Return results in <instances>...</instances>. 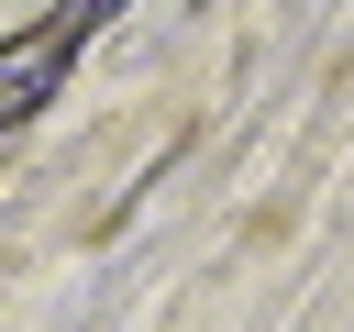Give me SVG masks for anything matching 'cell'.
Instances as JSON below:
<instances>
[{
	"label": "cell",
	"mask_w": 354,
	"mask_h": 332,
	"mask_svg": "<svg viewBox=\"0 0 354 332\" xmlns=\"http://www.w3.org/2000/svg\"><path fill=\"white\" fill-rule=\"evenodd\" d=\"M100 11H111V0H66V11H55V22L33 33V44H11V55H0V122H22V111H33L44 89H55V55H66V44H77V33L100 22Z\"/></svg>",
	"instance_id": "obj_1"
}]
</instances>
